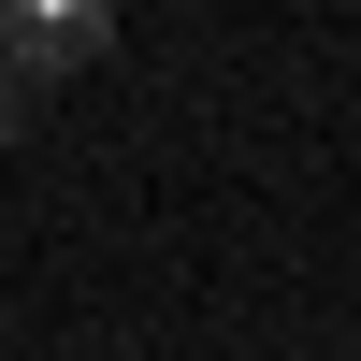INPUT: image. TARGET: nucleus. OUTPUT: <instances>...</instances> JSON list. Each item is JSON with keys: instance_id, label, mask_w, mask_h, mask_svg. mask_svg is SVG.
Returning a JSON list of instances; mask_svg holds the SVG:
<instances>
[{"instance_id": "1", "label": "nucleus", "mask_w": 361, "mask_h": 361, "mask_svg": "<svg viewBox=\"0 0 361 361\" xmlns=\"http://www.w3.org/2000/svg\"><path fill=\"white\" fill-rule=\"evenodd\" d=\"M102 44H116V0H0V73H29V87L87 73Z\"/></svg>"}, {"instance_id": "2", "label": "nucleus", "mask_w": 361, "mask_h": 361, "mask_svg": "<svg viewBox=\"0 0 361 361\" xmlns=\"http://www.w3.org/2000/svg\"><path fill=\"white\" fill-rule=\"evenodd\" d=\"M29 102H44V87H29V73H0V145H29Z\"/></svg>"}]
</instances>
